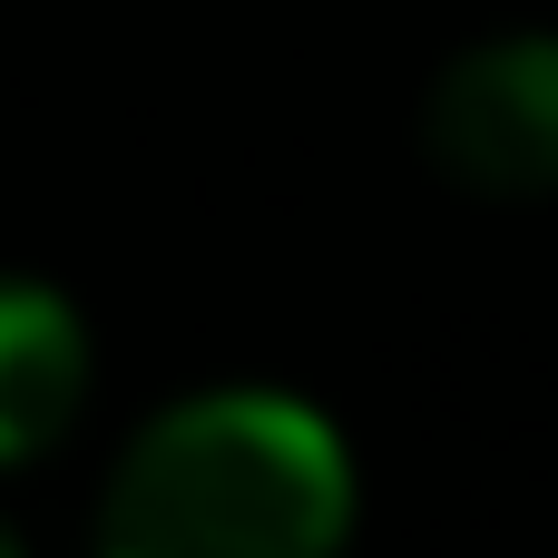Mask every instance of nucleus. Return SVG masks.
Returning a JSON list of instances; mask_svg holds the SVG:
<instances>
[{
    "label": "nucleus",
    "mask_w": 558,
    "mask_h": 558,
    "mask_svg": "<svg viewBox=\"0 0 558 558\" xmlns=\"http://www.w3.org/2000/svg\"><path fill=\"white\" fill-rule=\"evenodd\" d=\"M353 451L265 383L167 402L108 471L98 558H343Z\"/></svg>",
    "instance_id": "obj_1"
},
{
    "label": "nucleus",
    "mask_w": 558,
    "mask_h": 558,
    "mask_svg": "<svg viewBox=\"0 0 558 558\" xmlns=\"http://www.w3.org/2000/svg\"><path fill=\"white\" fill-rule=\"evenodd\" d=\"M422 147L471 196L500 206L558 196V29H510L461 49L422 98Z\"/></svg>",
    "instance_id": "obj_2"
},
{
    "label": "nucleus",
    "mask_w": 558,
    "mask_h": 558,
    "mask_svg": "<svg viewBox=\"0 0 558 558\" xmlns=\"http://www.w3.org/2000/svg\"><path fill=\"white\" fill-rule=\"evenodd\" d=\"M78 402H88V324H78V304L29 284V275H0V471L59 451Z\"/></svg>",
    "instance_id": "obj_3"
},
{
    "label": "nucleus",
    "mask_w": 558,
    "mask_h": 558,
    "mask_svg": "<svg viewBox=\"0 0 558 558\" xmlns=\"http://www.w3.org/2000/svg\"><path fill=\"white\" fill-rule=\"evenodd\" d=\"M0 558H20V539H10V530H0Z\"/></svg>",
    "instance_id": "obj_4"
}]
</instances>
